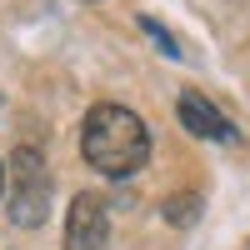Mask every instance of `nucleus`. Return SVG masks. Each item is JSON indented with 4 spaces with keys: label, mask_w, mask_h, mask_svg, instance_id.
Masks as SVG:
<instances>
[{
    "label": "nucleus",
    "mask_w": 250,
    "mask_h": 250,
    "mask_svg": "<svg viewBox=\"0 0 250 250\" xmlns=\"http://www.w3.org/2000/svg\"><path fill=\"white\" fill-rule=\"evenodd\" d=\"M80 150H85V160L100 175L125 180L150 160V130L125 105H95L85 115V130H80Z\"/></svg>",
    "instance_id": "nucleus-1"
},
{
    "label": "nucleus",
    "mask_w": 250,
    "mask_h": 250,
    "mask_svg": "<svg viewBox=\"0 0 250 250\" xmlns=\"http://www.w3.org/2000/svg\"><path fill=\"white\" fill-rule=\"evenodd\" d=\"M10 170H15L10 220H15V225H40L45 210H50V170H45V160H40V150L20 145L15 160H10Z\"/></svg>",
    "instance_id": "nucleus-2"
},
{
    "label": "nucleus",
    "mask_w": 250,
    "mask_h": 250,
    "mask_svg": "<svg viewBox=\"0 0 250 250\" xmlns=\"http://www.w3.org/2000/svg\"><path fill=\"white\" fill-rule=\"evenodd\" d=\"M110 235V215H105V200L100 195H75L70 200V215H65V250H100Z\"/></svg>",
    "instance_id": "nucleus-3"
},
{
    "label": "nucleus",
    "mask_w": 250,
    "mask_h": 250,
    "mask_svg": "<svg viewBox=\"0 0 250 250\" xmlns=\"http://www.w3.org/2000/svg\"><path fill=\"white\" fill-rule=\"evenodd\" d=\"M180 125L190 135H200V140H235V125L225 120L200 90H185L180 95Z\"/></svg>",
    "instance_id": "nucleus-4"
},
{
    "label": "nucleus",
    "mask_w": 250,
    "mask_h": 250,
    "mask_svg": "<svg viewBox=\"0 0 250 250\" xmlns=\"http://www.w3.org/2000/svg\"><path fill=\"white\" fill-rule=\"evenodd\" d=\"M195 210H200V205H195V195H175L170 205H165V215H170L175 225H185V220H195Z\"/></svg>",
    "instance_id": "nucleus-5"
},
{
    "label": "nucleus",
    "mask_w": 250,
    "mask_h": 250,
    "mask_svg": "<svg viewBox=\"0 0 250 250\" xmlns=\"http://www.w3.org/2000/svg\"><path fill=\"white\" fill-rule=\"evenodd\" d=\"M140 25H145V30H150V35H155V45H160L165 55H180V45H175V40H170V35H165L160 25H155V20H150V15H145V20H140Z\"/></svg>",
    "instance_id": "nucleus-6"
},
{
    "label": "nucleus",
    "mask_w": 250,
    "mask_h": 250,
    "mask_svg": "<svg viewBox=\"0 0 250 250\" xmlns=\"http://www.w3.org/2000/svg\"><path fill=\"white\" fill-rule=\"evenodd\" d=\"M0 185H5V170H0Z\"/></svg>",
    "instance_id": "nucleus-7"
}]
</instances>
